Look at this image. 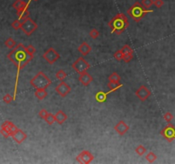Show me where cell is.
Masks as SVG:
<instances>
[{
  "mask_svg": "<svg viewBox=\"0 0 175 164\" xmlns=\"http://www.w3.org/2000/svg\"><path fill=\"white\" fill-rule=\"evenodd\" d=\"M7 57L17 68V70H18L17 71V79H16V83H17L20 70L22 69L25 66L28 65L29 62L32 61L33 56L28 54V52L26 50V47L24 46L22 44L20 43L18 45H16V46L8 54Z\"/></svg>",
  "mask_w": 175,
  "mask_h": 164,
  "instance_id": "6da1fadb",
  "label": "cell"
},
{
  "mask_svg": "<svg viewBox=\"0 0 175 164\" xmlns=\"http://www.w3.org/2000/svg\"><path fill=\"white\" fill-rule=\"evenodd\" d=\"M108 26L111 29L112 33L120 35L124 33L126 29L129 27V22L126 15L123 13H119L109 21Z\"/></svg>",
  "mask_w": 175,
  "mask_h": 164,
  "instance_id": "7a4b0ae2",
  "label": "cell"
},
{
  "mask_svg": "<svg viewBox=\"0 0 175 164\" xmlns=\"http://www.w3.org/2000/svg\"><path fill=\"white\" fill-rule=\"evenodd\" d=\"M152 12H153L152 9H146L139 2L134 3L127 11V15H129L136 22H139L147 14L152 13Z\"/></svg>",
  "mask_w": 175,
  "mask_h": 164,
  "instance_id": "3957f363",
  "label": "cell"
},
{
  "mask_svg": "<svg viewBox=\"0 0 175 164\" xmlns=\"http://www.w3.org/2000/svg\"><path fill=\"white\" fill-rule=\"evenodd\" d=\"M51 83V80L43 71L38 72L30 80V84L35 89H46Z\"/></svg>",
  "mask_w": 175,
  "mask_h": 164,
  "instance_id": "277c9868",
  "label": "cell"
},
{
  "mask_svg": "<svg viewBox=\"0 0 175 164\" xmlns=\"http://www.w3.org/2000/svg\"><path fill=\"white\" fill-rule=\"evenodd\" d=\"M37 28H38L37 23L33 21V19L28 17L22 22V25H21V29L27 36H31L37 30Z\"/></svg>",
  "mask_w": 175,
  "mask_h": 164,
  "instance_id": "5b68a950",
  "label": "cell"
},
{
  "mask_svg": "<svg viewBox=\"0 0 175 164\" xmlns=\"http://www.w3.org/2000/svg\"><path fill=\"white\" fill-rule=\"evenodd\" d=\"M72 68H73V69H74L78 74L81 75V74H83V73H85V72H87V70L91 68V65L88 62L84 59V57L80 56V57L72 64Z\"/></svg>",
  "mask_w": 175,
  "mask_h": 164,
  "instance_id": "8992f818",
  "label": "cell"
},
{
  "mask_svg": "<svg viewBox=\"0 0 175 164\" xmlns=\"http://www.w3.org/2000/svg\"><path fill=\"white\" fill-rule=\"evenodd\" d=\"M160 133H161V136L163 137L166 140L171 143V142H173L175 139V127L171 122H169L161 130Z\"/></svg>",
  "mask_w": 175,
  "mask_h": 164,
  "instance_id": "52a82bcc",
  "label": "cell"
},
{
  "mask_svg": "<svg viewBox=\"0 0 175 164\" xmlns=\"http://www.w3.org/2000/svg\"><path fill=\"white\" fill-rule=\"evenodd\" d=\"M43 58L49 64H53L60 58V54L54 48H49L47 51L44 53Z\"/></svg>",
  "mask_w": 175,
  "mask_h": 164,
  "instance_id": "ba28073f",
  "label": "cell"
},
{
  "mask_svg": "<svg viewBox=\"0 0 175 164\" xmlns=\"http://www.w3.org/2000/svg\"><path fill=\"white\" fill-rule=\"evenodd\" d=\"M94 159V156L88 150H83L76 156V161L80 163H91Z\"/></svg>",
  "mask_w": 175,
  "mask_h": 164,
  "instance_id": "9c48e42d",
  "label": "cell"
},
{
  "mask_svg": "<svg viewBox=\"0 0 175 164\" xmlns=\"http://www.w3.org/2000/svg\"><path fill=\"white\" fill-rule=\"evenodd\" d=\"M56 92H57L58 95H60L62 98H65L68 96V94H69L71 92V87L67 84L66 82H64L63 80L61 81L59 84L56 86Z\"/></svg>",
  "mask_w": 175,
  "mask_h": 164,
  "instance_id": "30bf717a",
  "label": "cell"
},
{
  "mask_svg": "<svg viewBox=\"0 0 175 164\" xmlns=\"http://www.w3.org/2000/svg\"><path fill=\"white\" fill-rule=\"evenodd\" d=\"M135 95H136L137 98L140 99L142 102H144V101L147 100V99L150 97L151 92H150V90L149 89L147 86H145V85H141V86L136 91Z\"/></svg>",
  "mask_w": 175,
  "mask_h": 164,
  "instance_id": "8fae6325",
  "label": "cell"
},
{
  "mask_svg": "<svg viewBox=\"0 0 175 164\" xmlns=\"http://www.w3.org/2000/svg\"><path fill=\"white\" fill-rule=\"evenodd\" d=\"M114 129L116 131V132L118 133L119 135L123 136V135H125V134L129 131L130 127H129V126H128L127 124L124 122V121H120V122L114 126Z\"/></svg>",
  "mask_w": 175,
  "mask_h": 164,
  "instance_id": "7c38bea8",
  "label": "cell"
},
{
  "mask_svg": "<svg viewBox=\"0 0 175 164\" xmlns=\"http://www.w3.org/2000/svg\"><path fill=\"white\" fill-rule=\"evenodd\" d=\"M11 137L13 138V139H14L17 144H21V143L28 138V135H27L22 130H21V129L18 128V129L11 135Z\"/></svg>",
  "mask_w": 175,
  "mask_h": 164,
  "instance_id": "4fadbf2b",
  "label": "cell"
},
{
  "mask_svg": "<svg viewBox=\"0 0 175 164\" xmlns=\"http://www.w3.org/2000/svg\"><path fill=\"white\" fill-rule=\"evenodd\" d=\"M92 80H93L92 76H91L89 73H87V72L81 74L80 77H79L80 83H81V85H83L84 86H88V85L92 82Z\"/></svg>",
  "mask_w": 175,
  "mask_h": 164,
  "instance_id": "5bb4252c",
  "label": "cell"
},
{
  "mask_svg": "<svg viewBox=\"0 0 175 164\" xmlns=\"http://www.w3.org/2000/svg\"><path fill=\"white\" fill-rule=\"evenodd\" d=\"M30 2H25L23 0H15L14 2V4L12 5V7L15 9H16V11H18L20 9H28Z\"/></svg>",
  "mask_w": 175,
  "mask_h": 164,
  "instance_id": "9a60e30c",
  "label": "cell"
},
{
  "mask_svg": "<svg viewBox=\"0 0 175 164\" xmlns=\"http://www.w3.org/2000/svg\"><path fill=\"white\" fill-rule=\"evenodd\" d=\"M91 50H92L91 46L89 45L86 42L82 43L81 45L79 46V48H78V52H80L81 55H83V56L88 55V54L91 52Z\"/></svg>",
  "mask_w": 175,
  "mask_h": 164,
  "instance_id": "2e32d148",
  "label": "cell"
},
{
  "mask_svg": "<svg viewBox=\"0 0 175 164\" xmlns=\"http://www.w3.org/2000/svg\"><path fill=\"white\" fill-rule=\"evenodd\" d=\"M55 116H56V122H57L59 125L63 124L64 122L68 119V115H67L66 114L63 112L62 110L57 111V114L55 115Z\"/></svg>",
  "mask_w": 175,
  "mask_h": 164,
  "instance_id": "e0dca14e",
  "label": "cell"
},
{
  "mask_svg": "<svg viewBox=\"0 0 175 164\" xmlns=\"http://www.w3.org/2000/svg\"><path fill=\"white\" fill-rule=\"evenodd\" d=\"M122 86V84L120 83V82H117V81H112V80H109V83H108V87H109L110 91L108 92L109 93L113 92H115L117 91L119 88H121Z\"/></svg>",
  "mask_w": 175,
  "mask_h": 164,
  "instance_id": "ac0fdd59",
  "label": "cell"
},
{
  "mask_svg": "<svg viewBox=\"0 0 175 164\" xmlns=\"http://www.w3.org/2000/svg\"><path fill=\"white\" fill-rule=\"evenodd\" d=\"M1 127H6V128H8V129L10 130V132H11V135L18 129V127H16L13 122H10V121H6V122H4V123L1 125Z\"/></svg>",
  "mask_w": 175,
  "mask_h": 164,
  "instance_id": "d6986e66",
  "label": "cell"
},
{
  "mask_svg": "<svg viewBox=\"0 0 175 164\" xmlns=\"http://www.w3.org/2000/svg\"><path fill=\"white\" fill-rule=\"evenodd\" d=\"M108 94H109V92H104L103 91H99L95 95V99L97 100V102H98V103H104L107 99Z\"/></svg>",
  "mask_w": 175,
  "mask_h": 164,
  "instance_id": "ffe728a7",
  "label": "cell"
},
{
  "mask_svg": "<svg viewBox=\"0 0 175 164\" xmlns=\"http://www.w3.org/2000/svg\"><path fill=\"white\" fill-rule=\"evenodd\" d=\"M29 15H30V13H29L28 9H22L17 11L18 19H19L20 21H21V22H23L27 18H28Z\"/></svg>",
  "mask_w": 175,
  "mask_h": 164,
  "instance_id": "44dd1931",
  "label": "cell"
},
{
  "mask_svg": "<svg viewBox=\"0 0 175 164\" xmlns=\"http://www.w3.org/2000/svg\"><path fill=\"white\" fill-rule=\"evenodd\" d=\"M34 95L38 100H43L47 97L48 93L45 89H35Z\"/></svg>",
  "mask_w": 175,
  "mask_h": 164,
  "instance_id": "7402d4cb",
  "label": "cell"
},
{
  "mask_svg": "<svg viewBox=\"0 0 175 164\" xmlns=\"http://www.w3.org/2000/svg\"><path fill=\"white\" fill-rule=\"evenodd\" d=\"M5 46L7 47V48H9V49H14L15 47L16 46V42L12 38L10 37L5 40Z\"/></svg>",
  "mask_w": 175,
  "mask_h": 164,
  "instance_id": "603a6c76",
  "label": "cell"
},
{
  "mask_svg": "<svg viewBox=\"0 0 175 164\" xmlns=\"http://www.w3.org/2000/svg\"><path fill=\"white\" fill-rule=\"evenodd\" d=\"M44 120L45 121L48 125H52L54 122H56V116H55V115H53L51 113H48V115Z\"/></svg>",
  "mask_w": 175,
  "mask_h": 164,
  "instance_id": "cb8c5ba5",
  "label": "cell"
},
{
  "mask_svg": "<svg viewBox=\"0 0 175 164\" xmlns=\"http://www.w3.org/2000/svg\"><path fill=\"white\" fill-rule=\"evenodd\" d=\"M68 76L66 74V72L63 70V69H60L56 73V77H57V80H59L60 81H62L64 79H66V77Z\"/></svg>",
  "mask_w": 175,
  "mask_h": 164,
  "instance_id": "d4e9b609",
  "label": "cell"
},
{
  "mask_svg": "<svg viewBox=\"0 0 175 164\" xmlns=\"http://www.w3.org/2000/svg\"><path fill=\"white\" fill-rule=\"evenodd\" d=\"M145 159H146L150 163H153V162L157 159V156H156V155L154 153V152L150 151V152H149V153L146 155Z\"/></svg>",
  "mask_w": 175,
  "mask_h": 164,
  "instance_id": "484cf974",
  "label": "cell"
},
{
  "mask_svg": "<svg viewBox=\"0 0 175 164\" xmlns=\"http://www.w3.org/2000/svg\"><path fill=\"white\" fill-rule=\"evenodd\" d=\"M135 151L138 156H143L146 153V148L144 146H143L142 145H139V146H137V148L135 149Z\"/></svg>",
  "mask_w": 175,
  "mask_h": 164,
  "instance_id": "4316f807",
  "label": "cell"
},
{
  "mask_svg": "<svg viewBox=\"0 0 175 164\" xmlns=\"http://www.w3.org/2000/svg\"><path fill=\"white\" fill-rule=\"evenodd\" d=\"M114 57L117 60V61H122L123 60V57H124V53L121 51V50H118V51H116V52H114Z\"/></svg>",
  "mask_w": 175,
  "mask_h": 164,
  "instance_id": "83f0119b",
  "label": "cell"
},
{
  "mask_svg": "<svg viewBox=\"0 0 175 164\" xmlns=\"http://www.w3.org/2000/svg\"><path fill=\"white\" fill-rule=\"evenodd\" d=\"M89 35H90V37L91 38H93V39H97V38L99 37L100 33L98 32V30L97 29H96V28H92L91 30L90 31V33H89Z\"/></svg>",
  "mask_w": 175,
  "mask_h": 164,
  "instance_id": "f1b7e54d",
  "label": "cell"
},
{
  "mask_svg": "<svg viewBox=\"0 0 175 164\" xmlns=\"http://www.w3.org/2000/svg\"><path fill=\"white\" fill-rule=\"evenodd\" d=\"M21 25H22V22L20 21L19 19H17V20H15L14 22H12L11 27L14 28L15 30H18V29L21 28Z\"/></svg>",
  "mask_w": 175,
  "mask_h": 164,
  "instance_id": "f546056e",
  "label": "cell"
},
{
  "mask_svg": "<svg viewBox=\"0 0 175 164\" xmlns=\"http://www.w3.org/2000/svg\"><path fill=\"white\" fill-rule=\"evenodd\" d=\"M0 133L5 137V138H9V137H11V132H10V130L6 127H1V130H0Z\"/></svg>",
  "mask_w": 175,
  "mask_h": 164,
  "instance_id": "4dcf8cb0",
  "label": "cell"
},
{
  "mask_svg": "<svg viewBox=\"0 0 175 164\" xmlns=\"http://www.w3.org/2000/svg\"><path fill=\"white\" fill-rule=\"evenodd\" d=\"M109 80H112V81H117V82H120L121 80V76L117 74V73H113L109 76Z\"/></svg>",
  "mask_w": 175,
  "mask_h": 164,
  "instance_id": "1f68e13d",
  "label": "cell"
},
{
  "mask_svg": "<svg viewBox=\"0 0 175 164\" xmlns=\"http://www.w3.org/2000/svg\"><path fill=\"white\" fill-rule=\"evenodd\" d=\"M143 6H144L146 9H150L152 5H154V0H142Z\"/></svg>",
  "mask_w": 175,
  "mask_h": 164,
  "instance_id": "d6a6232c",
  "label": "cell"
},
{
  "mask_svg": "<svg viewBox=\"0 0 175 164\" xmlns=\"http://www.w3.org/2000/svg\"><path fill=\"white\" fill-rule=\"evenodd\" d=\"M121 51L124 53V55L125 54H128V53H132L133 52V50L132 47L130 46V45H125L122 48H121Z\"/></svg>",
  "mask_w": 175,
  "mask_h": 164,
  "instance_id": "836d02e7",
  "label": "cell"
},
{
  "mask_svg": "<svg viewBox=\"0 0 175 164\" xmlns=\"http://www.w3.org/2000/svg\"><path fill=\"white\" fill-rule=\"evenodd\" d=\"M133 52L132 53H128V54H125L123 57V61L125 62H130L133 60Z\"/></svg>",
  "mask_w": 175,
  "mask_h": 164,
  "instance_id": "e575fe53",
  "label": "cell"
},
{
  "mask_svg": "<svg viewBox=\"0 0 175 164\" xmlns=\"http://www.w3.org/2000/svg\"><path fill=\"white\" fill-rule=\"evenodd\" d=\"M163 117H164V120H165L166 122H167V123H169V122H172V120L173 119V114H172V113L167 112L164 114Z\"/></svg>",
  "mask_w": 175,
  "mask_h": 164,
  "instance_id": "d590c367",
  "label": "cell"
},
{
  "mask_svg": "<svg viewBox=\"0 0 175 164\" xmlns=\"http://www.w3.org/2000/svg\"><path fill=\"white\" fill-rule=\"evenodd\" d=\"M13 100H14V98H13L10 94H6V95L4 96V98H3V101H4L5 103H10Z\"/></svg>",
  "mask_w": 175,
  "mask_h": 164,
  "instance_id": "8d00e7d4",
  "label": "cell"
},
{
  "mask_svg": "<svg viewBox=\"0 0 175 164\" xmlns=\"http://www.w3.org/2000/svg\"><path fill=\"white\" fill-rule=\"evenodd\" d=\"M26 50H27V52H28V54H30L31 56H33L35 54V52H36V49H35V47L32 45H29L28 46L26 47Z\"/></svg>",
  "mask_w": 175,
  "mask_h": 164,
  "instance_id": "74e56055",
  "label": "cell"
},
{
  "mask_svg": "<svg viewBox=\"0 0 175 164\" xmlns=\"http://www.w3.org/2000/svg\"><path fill=\"white\" fill-rule=\"evenodd\" d=\"M164 5V1L163 0H154V5L156 8H161Z\"/></svg>",
  "mask_w": 175,
  "mask_h": 164,
  "instance_id": "f35d334b",
  "label": "cell"
},
{
  "mask_svg": "<svg viewBox=\"0 0 175 164\" xmlns=\"http://www.w3.org/2000/svg\"><path fill=\"white\" fill-rule=\"evenodd\" d=\"M47 115H48L47 110H45V109H41V110L39 111V113H38V115H39V117L41 118V119H45Z\"/></svg>",
  "mask_w": 175,
  "mask_h": 164,
  "instance_id": "ab89813d",
  "label": "cell"
},
{
  "mask_svg": "<svg viewBox=\"0 0 175 164\" xmlns=\"http://www.w3.org/2000/svg\"><path fill=\"white\" fill-rule=\"evenodd\" d=\"M34 1H37V0H34Z\"/></svg>",
  "mask_w": 175,
  "mask_h": 164,
  "instance_id": "60d3db41",
  "label": "cell"
}]
</instances>
